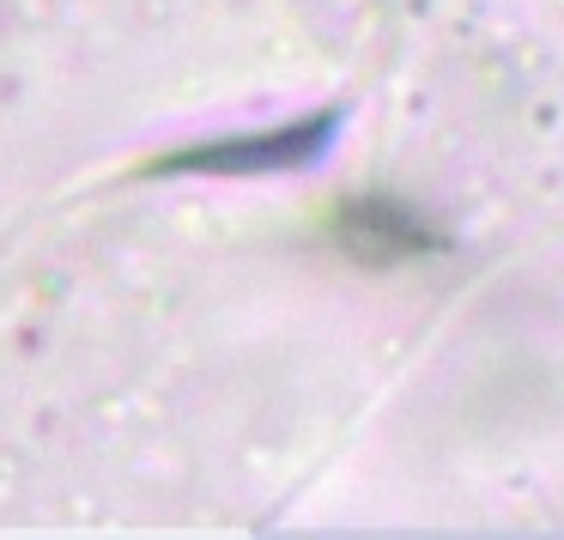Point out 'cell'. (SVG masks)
<instances>
[{
    "instance_id": "6da1fadb",
    "label": "cell",
    "mask_w": 564,
    "mask_h": 540,
    "mask_svg": "<svg viewBox=\"0 0 564 540\" xmlns=\"http://www.w3.org/2000/svg\"><path fill=\"white\" fill-rule=\"evenodd\" d=\"M340 140V116H304V122H285L273 134H249V140H219V147H200L183 159V171H310V164L328 159V147Z\"/></svg>"
},
{
    "instance_id": "7a4b0ae2",
    "label": "cell",
    "mask_w": 564,
    "mask_h": 540,
    "mask_svg": "<svg viewBox=\"0 0 564 540\" xmlns=\"http://www.w3.org/2000/svg\"><path fill=\"white\" fill-rule=\"evenodd\" d=\"M334 237H340V249L358 261H425L443 249V231L425 213L401 207V201H382V195L346 201Z\"/></svg>"
}]
</instances>
